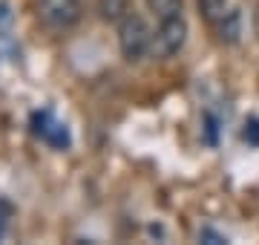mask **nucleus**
I'll list each match as a JSON object with an SVG mask.
<instances>
[{"instance_id":"obj_1","label":"nucleus","mask_w":259,"mask_h":245,"mask_svg":"<svg viewBox=\"0 0 259 245\" xmlns=\"http://www.w3.org/2000/svg\"><path fill=\"white\" fill-rule=\"evenodd\" d=\"M118 47H121V55L127 58V61L144 58V52L153 47V35H150V29L141 15L127 12L118 20Z\"/></svg>"},{"instance_id":"obj_2","label":"nucleus","mask_w":259,"mask_h":245,"mask_svg":"<svg viewBox=\"0 0 259 245\" xmlns=\"http://www.w3.org/2000/svg\"><path fill=\"white\" fill-rule=\"evenodd\" d=\"M187 40V20L185 15H173V18L158 20L156 38H153V47L161 58H173L176 52H182Z\"/></svg>"},{"instance_id":"obj_3","label":"nucleus","mask_w":259,"mask_h":245,"mask_svg":"<svg viewBox=\"0 0 259 245\" xmlns=\"http://www.w3.org/2000/svg\"><path fill=\"white\" fill-rule=\"evenodd\" d=\"M29 127L49 147H55V150H66L69 147V130H66V124L61 118H55L52 110H35L32 118H29Z\"/></svg>"},{"instance_id":"obj_4","label":"nucleus","mask_w":259,"mask_h":245,"mask_svg":"<svg viewBox=\"0 0 259 245\" xmlns=\"http://www.w3.org/2000/svg\"><path fill=\"white\" fill-rule=\"evenodd\" d=\"M37 15L52 29H69L81 20L78 0H37Z\"/></svg>"},{"instance_id":"obj_5","label":"nucleus","mask_w":259,"mask_h":245,"mask_svg":"<svg viewBox=\"0 0 259 245\" xmlns=\"http://www.w3.org/2000/svg\"><path fill=\"white\" fill-rule=\"evenodd\" d=\"M130 3H133V0H98V12H101L104 20L118 23V20L130 12Z\"/></svg>"},{"instance_id":"obj_6","label":"nucleus","mask_w":259,"mask_h":245,"mask_svg":"<svg viewBox=\"0 0 259 245\" xmlns=\"http://www.w3.org/2000/svg\"><path fill=\"white\" fill-rule=\"evenodd\" d=\"M199 9H202L204 20H207V23H213V26L231 15V9H228V0H199Z\"/></svg>"},{"instance_id":"obj_7","label":"nucleus","mask_w":259,"mask_h":245,"mask_svg":"<svg viewBox=\"0 0 259 245\" xmlns=\"http://www.w3.org/2000/svg\"><path fill=\"white\" fill-rule=\"evenodd\" d=\"M150 12L156 15L158 20L173 18V15H182V0H147Z\"/></svg>"},{"instance_id":"obj_8","label":"nucleus","mask_w":259,"mask_h":245,"mask_svg":"<svg viewBox=\"0 0 259 245\" xmlns=\"http://www.w3.org/2000/svg\"><path fill=\"white\" fill-rule=\"evenodd\" d=\"M216 29H219V38H222V40L236 44V40H239V15H236V12H231L225 20H219V23H216Z\"/></svg>"},{"instance_id":"obj_9","label":"nucleus","mask_w":259,"mask_h":245,"mask_svg":"<svg viewBox=\"0 0 259 245\" xmlns=\"http://www.w3.org/2000/svg\"><path fill=\"white\" fill-rule=\"evenodd\" d=\"M12 217H15V208H12V202L0 199V236L6 234V228H9Z\"/></svg>"},{"instance_id":"obj_10","label":"nucleus","mask_w":259,"mask_h":245,"mask_svg":"<svg viewBox=\"0 0 259 245\" xmlns=\"http://www.w3.org/2000/svg\"><path fill=\"white\" fill-rule=\"evenodd\" d=\"M250 144H259V118H248L245 121V133H242Z\"/></svg>"},{"instance_id":"obj_11","label":"nucleus","mask_w":259,"mask_h":245,"mask_svg":"<svg viewBox=\"0 0 259 245\" xmlns=\"http://www.w3.org/2000/svg\"><path fill=\"white\" fill-rule=\"evenodd\" d=\"M199 239H202V242H210V245H222V242H228V239H225L222 234H216V231H210V228H202V231H199Z\"/></svg>"},{"instance_id":"obj_12","label":"nucleus","mask_w":259,"mask_h":245,"mask_svg":"<svg viewBox=\"0 0 259 245\" xmlns=\"http://www.w3.org/2000/svg\"><path fill=\"white\" fill-rule=\"evenodd\" d=\"M216 130H219L216 118H213V115H207V142H210V144H216Z\"/></svg>"},{"instance_id":"obj_13","label":"nucleus","mask_w":259,"mask_h":245,"mask_svg":"<svg viewBox=\"0 0 259 245\" xmlns=\"http://www.w3.org/2000/svg\"><path fill=\"white\" fill-rule=\"evenodd\" d=\"M253 32H256V38H259V6H256V12H253Z\"/></svg>"}]
</instances>
